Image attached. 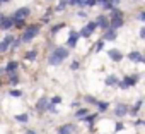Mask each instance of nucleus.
Here are the masks:
<instances>
[{
    "mask_svg": "<svg viewBox=\"0 0 145 134\" xmlns=\"http://www.w3.org/2000/svg\"><path fill=\"white\" fill-rule=\"evenodd\" d=\"M41 31V23H33V24H26L22 29H21V41L22 43H29L33 41Z\"/></svg>",
    "mask_w": 145,
    "mask_h": 134,
    "instance_id": "obj_1",
    "label": "nucleus"
},
{
    "mask_svg": "<svg viewBox=\"0 0 145 134\" xmlns=\"http://www.w3.org/2000/svg\"><path fill=\"white\" fill-rule=\"evenodd\" d=\"M68 55H70V50H68L67 46H56V48H53V50L50 52V55H48V64H50V65H60L63 60L68 58Z\"/></svg>",
    "mask_w": 145,
    "mask_h": 134,
    "instance_id": "obj_2",
    "label": "nucleus"
},
{
    "mask_svg": "<svg viewBox=\"0 0 145 134\" xmlns=\"http://www.w3.org/2000/svg\"><path fill=\"white\" fill-rule=\"evenodd\" d=\"M138 79H140V76H138V74H131V76H125L123 79H120V83H118V86H120L121 90H128V88H131V86H135V84L138 83Z\"/></svg>",
    "mask_w": 145,
    "mask_h": 134,
    "instance_id": "obj_3",
    "label": "nucleus"
},
{
    "mask_svg": "<svg viewBox=\"0 0 145 134\" xmlns=\"http://www.w3.org/2000/svg\"><path fill=\"white\" fill-rule=\"evenodd\" d=\"M79 40H80L79 31H70V34H68V38H67L65 46H67V48H75V46H77V43H79Z\"/></svg>",
    "mask_w": 145,
    "mask_h": 134,
    "instance_id": "obj_4",
    "label": "nucleus"
},
{
    "mask_svg": "<svg viewBox=\"0 0 145 134\" xmlns=\"http://www.w3.org/2000/svg\"><path fill=\"white\" fill-rule=\"evenodd\" d=\"M14 38H16V36L9 33V34H7V36L2 40V41H0V53H5V52H9V48H10V43L14 41Z\"/></svg>",
    "mask_w": 145,
    "mask_h": 134,
    "instance_id": "obj_5",
    "label": "nucleus"
},
{
    "mask_svg": "<svg viewBox=\"0 0 145 134\" xmlns=\"http://www.w3.org/2000/svg\"><path fill=\"white\" fill-rule=\"evenodd\" d=\"M14 19H27L31 16V9L29 7H19L14 14H10Z\"/></svg>",
    "mask_w": 145,
    "mask_h": 134,
    "instance_id": "obj_6",
    "label": "nucleus"
},
{
    "mask_svg": "<svg viewBox=\"0 0 145 134\" xmlns=\"http://www.w3.org/2000/svg\"><path fill=\"white\" fill-rule=\"evenodd\" d=\"M10 28H14V17L12 16H4L2 19H0V29L9 31Z\"/></svg>",
    "mask_w": 145,
    "mask_h": 134,
    "instance_id": "obj_7",
    "label": "nucleus"
},
{
    "mask_svg": "<svg viewBox=\"0 0 145 134\" xmlns=\"http://www.w3.org/2000/svg\"><path fill=\"white\" fill-rule=\"evenodd\" d=\"M96 26H97V28H101L103 31H104V29H108V28H109V17H108V16H104V14L97 16V17H96Z\"/></svg>",
    "mask_w": 145,
    "mask_h": 134,
    "instance_id": "obj_8",
    "label": "nucleus"
},
{
    "mask_svg": "<svg viewBox=\"0 0 145 134\" xmlns=\"http://www.w3.org/2000/svg\"><path fill=\"white\" fill-rule=\"evenodd\" d=\"M46 105H48V98H46V96H41V98H38V101L34 103V110H36L38 113H43V112H46Z\"/></svg>",
    "mask_w": 145,
    "mask_h": 134,
    "instance_id": "obj_9",
    "label": "nucleus"
},
{
    "mask_svg": "<svg viewBox=\"0 0 145 134\" xmlns=\"http://www.w3.org/2000/svg\"><path fill=\"white\" fill-rule=\"evenodd\" d=\"M114 115H116L118 119L128 115V105H126V103H118V105L114 107Z\"/></svg>",
    "mask_w": 145,
    "mask_h": 134,
    "instance_id": "obj_10",
    "label": "nucleus"
},
{
    "mask_svg": "<svg viewBox=\"0 0 145 134\" xmlns=\"http://www.w3.org/2000/svg\"><path fill=\"white\" fill-rule=\"evenodd\" d=\"M128 60H130L131 64H143V57H142V53H140L138 50L130 52V53H128Z\"/></svg>",
    "mask_w": 145,
    "mask_h": 134,
    "instance_id": "obj_11",
    "label": "nucleus"
},
{
    "mask_svg": "<svg viewBox=\"0 0 145 134\" xmlns=\"http://www.w3.org/2000/svg\"><path fill=\"white\" fill-rule=\"evenodd\" d=\"M123 26H125V17H111L109 19V28H113V29L118 31Z\"/></svg>",
    "mask_w": 145,
    "mask_h": 134,
    "instance_id": "obj_12",
    "label": "nucleus"
},
{
    "mask_svg": "<svg viewBox=\"0 0 145 134\" xmlns=\"http://www.w3.org/2000/svg\"><path fill=\"white\" fill-rule=\"evenodd\" d=\"M116 29H113V28H108V29H104L103 31V40L104 41H114L116 40Z\"/></svg>",
    "mask_w": 145,
    "mask_h": 134,
    "instance_id": "obj_13",
    "label": "nucleus"
},
{
    "mask_svg": "<svg viewBox=\"0 0 145 134\" xmlns=\"http://www.w3.org/2000/svg\"><path fill=\"white\" fill-rule=\"evenodd\" d=\"M108 57H109L113 62H121V60H123V53H121L118 48H111V50H108Z\"/></svg>",
    "mask_w": 145,
    "mask_h": 134,
    "instance_id": "obj_14",
    "label": "nucleus"
},
{
    "mask_svg": "<svg viewBox=\"0 0 145 134\" xmlns=\"http://www.w3.org/2000/svg\"><path fill=\"white\" fill-rule=\"evenodd\" d=\"M17 69H19V62H17V60H10V62H7V65L4 67V72L14 74V72H17Z\"/></svg>",
    "mask_w": 145,
    "mask_h": 134,
    "instance_id": "obj_15",
    "label": "nucleus"
},
{
    "mask_svg": "<svg viewBox=\"0 0 145 134\" xmlns=\"http://www.w3.org/2000/svg\"><path fill=\"white\" fill-rule=\"evenodd\" d=\"M75 132V124H63L58 127V134H72Z\"/></svg>",
    "mask_w": 145,
    "mask_h": 134,
    "instance_id": "obj_16",
    "label": "nucleus"
},
{
    "mask_svg": "<svg viewBox=\"0 0 145 134\" xmlns=\"http://www.w3.org/2000/svg\"><path fill=\"white\" fill-rule=\"evenodd\" d=\"M38 55H39V52H38L36 48H31V50H27V52L24 53V60H27V62H34V60L38 58Z\"/></svg>",
    "mask_w": 145,
    "mask_h": 134,
    "instance_id": "obj_17",
    "label": "nucleus"
},
{
    "mask_svg": "<svg viewBox=\"0 0 145 134\" xmlns=\"http://www.w3.org/2000/svg\"><path fill=\"white\" fill-rule=\"evenodd\" d=\"M97 117H99V113H87V115H84L80 120H84V122H87L91 127L96 124V120H97Z\"/></svg>",
    "mask_w": 145,
    "mask_h": 134,
    "instance_id": "obj_18",
    "label": "nucleus"
},
{
    "mask_svg": "<svg viewBox=\"0 0 145 134\" xmlns=\"http://www.w3.org/2000/svg\"><path fill=\"white\" fill-rule=\"evenodd\" d=\"M142 105H143V101H142V100H138L131 108H128V113H130V115H133V117H135V115H138V112L142 110Z\"/></svg>",
    "mask_w": 145,
    "mask_h": 134,
    "instance_id": "obj_19",
    "label": "nucleus"
},
{
    "mask_svg": "<svg viewBox=\"0 0 145 134\" xmlns=\"http://www.w3.org/2000/svg\"><path fill=\"white\" fill-rule=\"evenodd\" d=\"M118 83H120V79H118L116 76H108V78L104 79V84H106V86H118Z\"/></svg>",
    "mask_w": 145,
    "mask_h": 134,
    "instance_id": "obj_20",
    "label": "nucleus"
},
{
    "mask_svg": "<svg viewBox=\"0 0 145 134\" xmlns=\"http://www.w3.org/2000/svg\"><path fill=\"white\" fill-rule=\"evenodd\" d=\"M92 34H94V33H92V31H91L87 26H84V28L79 31V36H80V38H86V40H87V38H91Z\"/></svg>",
    "mask_w": 145,
    "mask_h": 134,
    "instance_id": "obj_21",
    "label": "nucleus"
},
{
    "mask_svg": "<svg viewBox=\"0 0 145 134\" xmlns=\"http://www.w3.org/2000/svg\"><path fill=\"white\" fill-rule=\"evenodd\" d=\"M108 17H109V19H111V17H125V14H123V11L116 9V5H114V7L111 9V14H109Z\"/></svg>",
    "mask_w": 145,
    "mask_h": 134,
    "instance_id": "obj_22",
    "label": "nucleus"
},
{
    "mask_svg": "<svg viewBox=\"0 0 145 134\" xmlns=\"http://www.w3.org/2000/svg\"><path fill=\"white\" fill-rule=\"evenodd\" d=\"M21 83V78L14 72V74H9V84L10 86H16V84H19Z\"/></svg>",
    "mask_w": 145,
    "mask_h": 134,
    "instance_id": "obj_23",
    "label": "nucleus"
},
{
    "mask_svg": "<svg viewBox=\"0 0 145 134\" xmlns=\"http://www.w3.org/2000/svg\"><path fill=\"white\" fill-rule=\"evenodd\" d=\"M14 119H16L17 122H21V124H26V122L29 120V113H26V112H24V113H17Z\"/></svg>",
    "mask_w": 145,
    "mask_h": 134,
    "instance_id": "obj_24",
    "label": "nucleus"
},
{
    "mask_svg": "<svg viewBox=\"0 0 145 134\" xmlns=\"http://www.w3.org/2000/svg\"><path fill=\"white\" fill-rule=\"evenodd\" d=\"M67 7H68V0H60V2H58V5L55 7V11H56V12H63Z\"/></svg>",
    "mask_w": 145,
    "mask_h": 134,
    "instance_id": "obj_25",
    "label": "nucleus"
},
{
    "mask_svg": "<svg viewBox=\"0 0 145 134\" xmlns=\"http://www.w3.org/2000/svg\"><path fill=\"white\" fill-rule=\"evenodd\" d=\"M96 107H97L101 112H106V110L109 108V101H101V100H97V101H96Z\"/></svg>",
    "mask_w": 145,
    "mask_h": 134,
    "instance_id": "obj_26",
    "label": "nucleus"
},
{
    "mask_svg": "<svg viewBox=\"0 0 145 134\" xmlns=\"http://www.w3.org/2000/svg\"><path fill=\"white\" fill-rule=\"evenodd\" d=\"M89 113V110L87 108H82V107H79L77 110H75V119H82L84 115H87Z\"/></svg>",
    "mask_w": 145,
    "mask_h": 134,
    "instance_id": "obj_27",
    "label": "nucleus"
},
{
    "mask_svg": "<svg viewBox=\"0 0 145 134\" xmlns=\"http://www.w3.org/2000/svg\"><path fill=\"white\" fill-rule=\"evenodd\" d=\"M65 26H67L65 23H60V24H55V26H51V34H53V36H56V33H58L60 29H63Z\"/></svg>",
    "mask_w": 145,
    "mask_h": 134,
    "instance_id": "obj_28",
    "label": "nucleus"
},
{
    "mask_svg": "<svg viewBox=\"0 0 145 134\" xmlns=\"http://www.w3.org/2000/svg\"><path fill=\"white\" fill-rule=\"evenodd\" d=\"M26 24H27L26 19H14V28H17V29H22Z\"/></svg>",
    "mask_w": 145,
    "mask_h": 134,
    "instance_id": "obj_29",
    "label": "nucleus"
},
{
    "mask_svg": "<svg viewBox=\"0 0 145 134\" xmlns=\"http://www.w3.org/2000/svg\"><path fill=\"white\" fill-rule=\"evenodd\" d=\"M104 45H106V41L101 38V40L94 45V52H103V50H104Z\"/></svg>",
    "mask_w": 145,
    "mask_h": 134,
    "instance_id": "obj_30",
    "label": "nucleus"
},
{
    "mask_svg": "<svg viewBox=\"0 0 145 134\" xmlns=\"http://www.w3.org/2000/svg\"><path fill=\"white\" fill-rule=\"evenodd\" d=\"M9 95H10V96H14V98H21V96H22V91H21V90H17V88H14V90H10V91H9Z\"/></svg>",
    "mask_w": 145,
    "mask_h": 134,
    "instance_id": "obj_31",
    "label": "nucleus"
},
{
    "mask_svg": "<svg viewBox=\"0 0 145 134\" xmlns=\"http://www.w3.org/2000/svg\"><path fill=\"white\" fill-rule=\"evenodd\" d=\"M84 101H86V103H91V105H96L97 100H96L94 96H91V95H86V96H84Z\"/></svg>",
    "mask_w": 145,
    "mask_h": 134,
    "instance_id": "obj_32",
    "label": "nucleus"
},
{
    "mask_svg": "<svg viewBox=\"0 0 145 134\" xmlns=\"http://www.w3.org/2000/svg\"><path fill=\"white\" fill-rule=\"evenodd\" d=\"M48 101H50L51 105H60V103H61V98H60V96H53V98H50Z\"/></svg>",
    "mask_w": 145,
    "mask_h": 134,
    "instance_id": "obj_33",
    "label": "nucleus"
},
{
    "mask_svg": "<svg viewBox=\"0 0 145 134\" xmlns=\"http://www.w3.org/2000/svg\"><path fill=\"white\" fill-rule=\"evenodd\" d=\"M46 112H51V113H56V105H51V103L48 101V105H46Z\"/></svg>",
    "mask_w": 145,
    "mask_h": 134,
    "instance_id": "obj_34",
    "label": "nucleus"
},
{
    "mask_svg": "<svg viewBox=\"0 0 145 134\" xmlns=\"http://www.w3.org/2000/svg\"><path fill=\"white\" fill-rule=\"evenodd\" d=\"M86 4H87V0H75V4H74V5H77V7L84 9V7H86Z\"/></svg>",
    "mask_w": 145,
    "mask_h": 134,
    "instance_id": "obj_35",
    "label": "nucleus"
},
{
    "mask_svg": "<svg viewBox=\"0 0 145 134\" xmlns=\"http://www.w3.org/2000/svg\"><path fill=\"white\" fill-rule=\"evenodd\" d=\"M101 7H103V9H104V11H111V9H113V7H114V5H113V4H111V2H104V4H101Z\"/></svg>",
    "mask_w": 145,
    "mask_h": 134,
    "instance_id": "obj_36",
    "label": "nucleus"
},
{
    "mask_svg": "<svg viewBox=\"0 0 145 134\" xmlns=\"http://www.w3.org/2000/svg\"><path fill=\"white\" fill-rule=\"evenodd\" d=\"M86 26H87V28H89V29H91V31H92V33H94V31H96V29H97V26H96V21H91V23H87V24H86Z\"/></svg>",
    "mask_w": 145,
    "mask_h": 134,
    "instance_id": "obj_37",
    "label": "nucleus"
},
{
    "mask_svg": "<svg viewBox=\"0 0 145 134\" xmlns=\"http://www.w3.org/2000/svg\"><path fill=\"white\" fill-rule=\"evenodd\" d=\"M79 67H80V62H79V60H74V62H72V65H70V69H72V71H77Z\"/></svg>",
    "mask_w": 145,
    "mask_h": 134,
    "instance_id": "obj_38",
    "label": "nucleus"
},
{
    "mask_svg": "<svg viewBox=\"0 0 145 134\" xmlns=\"http://www.w3.org/2000/svg\"><path fill=\"white\" fill-rule=\"evenodd\" d=\"M138 21H140V23H143V21H145V12H143V11H140V12H138Z\"/></svg>",
    "mask_w": 145,
    "mask_h": 134,
    "instance_id": "obj_39",
    "label": "nucleus"
},
{
    "mask_svg": "<svg viewBox=\"0 0 145 134\" xmlns=\"http://www.w3.org/2000/svg\"><path fill=\"white\" fill-rule=\"evenodd\" d=\"M123 129H125V125H123L121 122H118V124L114 125V131H116V132H118V131H123Z\"/></svg>",
    "mask_w": 145,
    "mask_h": 134,
    "instance_id": "obj_40",
    "label": "nucleus"
},
{
    "mask_svg": "<svg viewBox=\"0 0 145 134\" xmlns=\"http://www.w3.org/2000/svg\"><path fill=\"white\" fill-rule=\"evenodd\" d=\"M94 5H96V0H87L86 7H94Z\"/></svg>",
    "mask_w": 145,
    "mask_h": 134,
    "instance_id": "obj_41",
    "label": "nucleus"
},
{
    "mask_svg": "<svg viewBox=\"0 0 145 134\" xmlns=\"http://www.w3.org/2000/svg\"><path fill=\"white\" fill-rule=\"evenodd\" d=\"M72 107H74V108H79L80 107V101L77 100V101H72Z\"/></svg>",
    "mask_w": 145,
    "mask_h": 134,
    "instance_id": "obj_42",
    "label": "nucleus"
},
{
    "mask_svg": "<svg viewBox=\"0 0 145 134\" xmlns=\"http://www.w3.org/2000/svg\"><path fill=\"white\" fill-rule=\"evenodd\" d=\"M140 38H142V40L145 38V28H140Z\"/></svg>",
    "mask_w": 145,
    "mask_h": 134,
    "instance_id": "obj_43",
    "label": "nucleus"
},
{
    "mask_svg": "<svg viewBox=\"0 0 145 134\" xmlns=\"http://www.w3.org/2000/svg\"><path fill=\"white\" fill-rule=\"evenodd\" d=\"M135 125H138V127H140V125H143V120H142V119H138V120H135Z\"/></svg>",
    "mask_w": 145,
    "mask_h": 134,
    "instance_id": "obj_44",
    "label": "nucleus"
},
{
    "mask_svg": "<svg viewBox=\"0 0 145 134\" xmlns=\"http://www.w3.org/2000/svg\"><path fill=\"white\" fill-rule=\"evenodd\" d=\"M24 134H38V132H36V131H33V129H27Z\"/></svg>",
    "mask_w": 145,
    "mask_h": 134,
    "instance_id": "obj_45",
    "label": "nucleus"
},
{
    "mask_svg": "<svg viewBox=\"0 0 145 134\" xmlns=\"http://www.w3.org/2000/svg\"><path fill=\"white\" fill-rule=\"evenodd\" d=\"M108 2H111L113 5H118V4H120V0H108Z\"/></svg>",
    "mask_w": 145,
    "mask_h": 134,
    "instance_id": "obj_46",
    "label": "nucleus"
},
{
    "mask_svg": "<svg viewBox=\"0 0 145 134\" xmlns=\"http://www.w3.org/2000/svg\"><path fill=\"white\" fill-rule=\"evenodd\" d=\"M104 2H108V0H96V4H99V5H101V4H104Z\"/></svg>",
    "mask_w": 145,
    "mask_h": 134,
    "instance_id": "obj_47",
    "label": "nucleus"
},
{
    "mask_svg": "<svg viewBox=\"0 0 145 134\" xmlns=\"http://www.w3.org/2000/svg\"><path fill=\"white\" fill-rule=\"evenodd\" d=\"M2 84H4V81H2V78H0V86H2Z\"/></svg>",
    "mask_w": 145,
    "mask_h": 134,
    "instance_id": "obj_48",
    "label": "nucleus"
},
{
    "mask_svg": "<svg viewBox=\"0 0 145 134\" xmlns=\"http://www.w3.org/2000/svg\"><path fill=\"white\" fill-rule=\"evenodd\" d=\"M2 4H4V0H0V5H2Z\"/></svg>",
    "mask_w": 145,
    "mask_h": 134,
    "instance_id": "obj_49",
    "label": "nucleus"
},
{
    "mask_svg": "<svg viewBox=\"0 0 145 134\" xmlns=\"http://www.w3.org/2000/svg\"><path fill=\"white\" fill-rule=\"evenodd\" d=\"M2 17H4V14H0V19H2Z\"/></svg>",
    "mask_w": 145,
    "mask_h": 134,
    "instance_id": "obj_50",
    "label": "nucleus"
},
{
    "mask_svg": "<svg viewBox=\"0 0 145 134\" xmlns=\"http://www.w3.org/2000/svg\"><path fill=\"white\" fill-rule=\"evenodd\" d=\"M4 2H9V0H4Z\"/></svg>",
    "mask_w": 145,
    "mask_h": 134,
    "instance_id": "obj_51",
    "label": "nucleus"
}]
</instances>
